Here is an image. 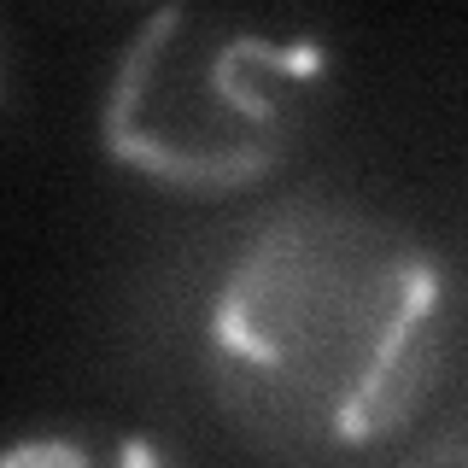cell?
<instances>
[{"instance_id": "3", "label": "cell", "mask_w": 468, "mask_h": 468, "mask_svg": "<svg viewBox=\"0 0 468 468\" xmlns=\"http://www.w3.org/2000/svg\"><path fill=\"white\" fill-rule=\"evenodd\" d=\"M0 468H165L141 433H29Z\"/></svg>"}, {"instance_id": "1", "label": "cell", "mask_w": 468, "mask_h": 468, "mask_svg": "<svg viewBox=\"0 0 468 468\" xmlns=\"http://www.w3.org/2000/svg\"><path fill=\"white\" fill-rule=\"evenodd\" d=\"M234 399L304 445L363 451L428 410L451 351L445 270L399 223L340 199L263 217L211 292Z\"/></svg>"}, {"instance_id": "2", "label": "cell", "mask_w": 468, "mask_h": 468, "mask_svg": "<svg viewBox=\"0 0 468 468\" xmlns=\"http://www.w3.org/2000/svg\"><path fill=\"white\" fill-rule=\"evenodd\" d=\"M322 100L328 48L311 29L158 6L112 70L100 141L170 194L234 199L304 153Z\"/></svg>"}]
</instances>
